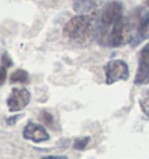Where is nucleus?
<instances>
[{
    "label": "nucleus",
    "mask_w": 149,
    "mask_h": 159,
    "mask_svg": "<svg viewBox=\"0 0 149 159\" xmlns=\"http://www.w3.org/2000/svg\"><path fill=\"white\" fill-rule=\"evenodd\" d=\"M99 18L100 15L97 12L76 15L65 24L63 36L76 46H89L98 36L100 26Z\"/></svg>",
    "instance_id": "obj_1"
},
{
    "label": "nucleus",
    "mask_w": 149,
    "mask_h": 159,
    "mask_svg": "<svg viewBox=\"0 0 149 159\" xmlns=\"http://www.w3.org/2000/svg\"><path fill=\"white\" fill-rule=\"evenodd\" d=\"M97 39L99 45L111 47V48H117V47L127 45L128 42H132V39H133L132 22L129 21L128 18L122 15L109 27L99 30Z\"/></svg>",
    "instance_id": "obj_2"
},
{
    "label": "nucleus",
    "mask_w": 149,
    "mask_h": 159,
    "mask_svg": "<svg viewBox=\"0 0 149 159\" xmlns=\"http://www.w3.org/2000/svg\"><path fill=\"white\" fill-rule=\"evenodd\" d=\"M105 82L106 84H114L118 81H127L129 79L128 65L124 60H109L104 66Z\"/></svg>",
    "instance_id": "obj_3"
},
{
    "label": "nucleus",
    "mask_w": 149,
    "mask_h": 159,
    "mask_svg": "<svg viewBox=\"0 0 149 159\" xmlns=\"http://www.w3.org/2000/svg\"><path fill=\"white\" fill-rule=\"evenodd\" d=\"M124 12V6L119 1H109L103 7V10L100 12V26L99 30L107 28L112 24H114L118 19L122 16Z\"/></svg>",
    "instance_id": "obj_4"
},
{
    "label": "nucleus",
    "mask_w": 149,
    "mask_h": 159,
    "mask_svg": "<svg viewBox=\"0 0 149 159\" xmlns=\"http://www.w3.org/2000/svg\"><path fill=\"white\" fill-rule=\"evenodd\" d=\"M30 93L26 88H13L7 98V107L11 112L21 111L29 104Z\"/></svg>",
    "instance_id": "obj_5"
},
{
    "label": "nucleus",
    "mask_w": 149,
    "mask_h": 159,
    "mask_svg": "<svg viewBox=\"0 0 149 159\" xmlns=\"http://www.w3.org/2000/svg\"><path fill=\"white\" fill-rule=\"evenodd\" d=\"M149 83V43L141 49L139 57V65L135 74L134 84L146 85Z\"/></svg>",
    "instance_id": "obj_6"
},
{
    "label": "nucleus",
    "mask_w": 149,
    "mask_h": 159,
    "mask_svg": "<svg viewBox=\"0 0 149 159\" xmlns=\"http://www.w3.org/2000/svg\"><path fill=\"white\" fill-rule=\"evenodd\" d=\"M22 137L27 140H32L34 143H43V142L49 140L50 138L49 134L47 132L43 125L36 124L32 120H28V123L23 128Z\"/></svg>",
    "instance_id": "obj_7"
},
{
    "label": "nucleus",
    "mask_w": 149,
    "mask_h": 159,
    "mask_svg": "<svg viewBox=\"0 0 149 159\" xmlns=\"http://www.w3.org/2000/svg\"><path fill=\"white\" fill-rule=\"evenodd\" d=\"M104 1L105 0H72V8L79 14L90 13L97 10Z\"/></svg>",
    "instance_id": "obj_8"
},
{
    "label": "nucleus",
    "mask_w": 149,
    "mask_h": 159,
    "mask_svg": "<svg viewBox=\"0 0 149 159\" xmlns=\"http://www.w3.org/2000/svg\"><path fill=\"white\" fill-rule=\"evenodd\" d=\"M136 41L135 43H139L143 40H149V13H146L140 19L138 28H136Z\"/></svg>",
    "instance_id": "obj_9"
},
{
    "label": "nucleus",
    "mask_w": 149,
    "mask_h": 159,
    "mask_svg": "<svg viewBox=\"0 0 149 159\" xmlns=\"http://www.w3.org/2000/svg\"><path fill=\"white\" fill-rule=\"evenodd\" d=\"M10 82L12 83H28L29 82V74L25 69H16L10 76Z\"/></svg>",
    "instance_id": "obj_10"
},
{
    "label": "nucleus",
    "mask_w": 149,
    "mask_h": 159,
    "mask_svg": "<svg viewBox=\"0 0 149 159\" xmlns=\"http://www.w3.org/2000/svg\"><path fill=\"white\" fill-rule=\"evenodd\" d=\"M39 118L40 120L45 125H47L48 128L53 130H56V126H55V117L54 115H51L49 111L47 110H41L40 115H39Z\"/></svg>",
    "instance_id": "obj_11"
},
{
    "label": "nucleus",
    "mask_w": 149,
    "mask_h": 159,
    "mask_svg": "<svg viewBox=\"0 0 149 159\" xmlns=\"http://www.w3.org/2000/svg\"><path fill=\"white\" fill-rule=\"evenodd\" d=\"M90 142H91V137H90V136L78 137V138L74 139L72 148H74V150H77V151H83V150L90 144Z\"/></svg>",
    "instance_id": "obj_12"
},
{
    "label": "nucleus",
    "mask_w": 149,
    "mask_h": 159,
    "mask_svg": "<svg viewBox=\"0 0 149 159\" xmlns=\"http://www.w3.org/2000/svg\"><path fill=\"white\" fill-rule=\"evenodd\" d=\"M139 104L141 107L142 112L147 116V118H149V89L144 91L142 98L139 101Z\"/></svg>",
    "instance_id": "obj_13"
},
{
    "label": "nucleus",
    "mask_w": 149,
    "mask_h": 159,
    "mask_svg": "<svg viewBox=\"0 0 149 159\" xmlns=\"http://www.w3.org/2000/svg\"><path fill=\"white\" fill-rule=\"evenodd\" d=\"M12 65H13V62H12L11 56L6 52H4L2 55H1V67H4V68L7 69V68L12 67Z\"/></svg>",
    "instance_id": "obj_14"
},
{
    "label": "nucleus",
    "mask_w": 149,
    "mask_h": 159,
    "mask_svg": "<svg viewBox=\"0 0 149 159\" xmlns=\"http://www.w3.org/2000/svg\"><path fill=\"white\" fill-rule=\"evenodd\" d=\"M23 116V114L21 115H14V116H10V117H7V118L5 119V123L6 125H8V126H12V125H15L16 124V122L19 120V119L21 118Z\"/></svg>",
    "instance_id": "obj_15"
},
{
    "label": "nucleus",
    "mask_w": 149,
    "mask_h": 159,
    "mask_svg": "<svg viewBox=\"0 0 149 159\" xmlns=\"http://www.w3.org/2000/svg\"><path fill=\"white\" fill-rule=\"evenodd\" d=\"M66 159V156H45V157H43V159Z\"/></svg>",
    "instance_id": "obj_16"
},
{
    "label": "nucleus",
    "mask_w": 149,
    "mask_h": 159,
    "mask_svg": "<svg viewBox=\"0 0 149 159\" xmlns=\"http://www.w3.org/2000/svg\"><path fill=\"white\" fill-rule=\"evenodd\" d=\"M146 4H147V6L149 7V0H146Z\"/></svg>",
    "instance_id": "obj_17"
}]
</instances>
